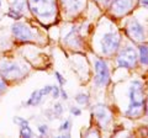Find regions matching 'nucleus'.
Returning a JSON list of instances; mask_svg holds the SVG:
<instances>
[{"instance_id":"obj_6","label":"nucleus","mask_w":148,"mask_h":138,"mask_svg":"<svg viewBox=\"0 0 148 138\" xmlns=\"http://www.w3.org/2000/svg\"><path fill=\"white\" fill-rule=\"evenodd\" d=\"M127 35L131 37V40L136 42H142L145 40V27H143L136 19H132L127 25Z\"/></svg>"},{"instance_id":"obj_27","label":"nucleus","mask_w":148,"mask_h":138,"mask_svg":"<svg viewBox=\"0 0 148 138\" xmlns=\"http://www.w3.org/2000/svg\"><path fill=\"white\" fill-rule=\"evenodd\" d=\"M141 3H142V5L148 6V0H141Z\"/></svg>"},{"instance_id":"obj_3","label":"nucleus","mask_w":148,"mask_h":138,"mask_svg":"<svg viewBox=\"0 0 148 138\" xmlns=\"http://www.w3.org/2000/svg\"><path fill=\"white\" fill-rule=\"evenodd\" d=\"M137 62V52L132 47H125L120 51V54L117 57V64L120 68L132 69Z\"/></svg>"},{"instance_id":"obj_14","label":"nucleus","mask_w":148,"mask_h":138,"mask_svg":"<svg viewBox=\"0 0 148 138\" xmlns=\"http://www.w3.org/2000/svg\"><path fill=\"white\" fill-rule=\"evenodd\" d=\"M75 101H77V102L79 104V105H88V102H89V96H88L86 94H83V93L77 94Z\"/></svg>"},{"instance_id":"obj_28","label":"nucleus","mask_w":148,"mask_h":138,"mask_svg":"<svg viewBox=\"0 0 148 138\" xmlns=\"http://www.w3.org/2000/svg\"><path fill=\"white\" fill-rule=\"evenodd\" d=\"M0 6H1V1H0Z\"/></svg>"},{"instance_id":"obj_26","label":"nucleus","mask_w":148,"mask_h":138,"mask_svg":"<svg viewBox=\"0 0 148 138\" xmlns=\"http://www.w3.org/2000/svg\"><path fill=\"white\" fill-rule=\"evenodd\" d=\"M59 94L63 96V99H64V100H67V99H68V95H67V93H66V91H64L63 89H59Z\"/></svg>"},{"instance_id":"obj_25","label":"nucleus","mask_w":148,"mask_h":138,"mask_svg":"<svg viewBox=\"0 0 148 138\" xmlns=\"http://www.w3.org/2000/svg\"><path fill=\"white\" fill-rule=\"evenodd\" d=\"M52 95H53L54 99L59 98V88H58V86H53V89H52Z\"/></svg>"},{"instance_id":"obj_9","label":"nucleus","mask_w":148,"mask_h":138,"mask_svg":"<svg viewBox=\"0 0 148 138\" xmlns=\"http://www.w3.org/2000/svg\"><path fill=\"white\" fill-rule=\"evenodd\" d=\"M92 112L95 113L96 116V120H98L99 125L101 127H106L110 123L111 121V115H110V111L106 106H103V105H98V106H95L92 109Z\"/></svg>"},{"instance_id":"obj_2","label":"nucleus","mask_w":148,"mask_h":138,"mask_svg":"<svg viewBox=\"0 0 148 138\" xmlns=\"http://www.w3.org/2000/svg\"><path fill=\"white\" fill-rule=\"evenodd\" d=\"M30 9L41 19H49L56 12L53 0H30Z\"/></svg>"},{"instance_id":"obj_13","label":"nucleus","mask_w":148,"mask_h":138,"mask_svg":"<svg viewBox=\"0 0 148 138\" xmlns=\"http://www.w3.org/2000/svg\"><path fill=\"white\" fill-rule=\"evenodd\" d=\"M140 61L143 66H148V47L140 46Z\"/></svg>"},{"instance_id":"obj_20","label":"nucleus","mask_w":148,"mask_h":138,"mask_svg":"<svg viewBox=\"0 0 148 138\" xmlns=\"http://www.w3.org/2000/svg\"><path fill=\"white\" fill-rule=\"evenodd\" d=\"M14 122L15 123H17L18 126H24V125H27V123H29V121H27V120H25V118H21V117H15L14 118Z\"/></svg>"},{"instance_id":"obj_7","label":"nucleus","mask_w":148,"mask_h":138,"mask_svg":"<svg viewBox=\"0 0 148 138\" xmlns=\"http://www.w3.org/2000/svg\"><path fill=\"white\" fill-rule=\"evenodd\" d=\"M11 31H12V35L15 36L17 40L30 41V40L35 38V33L30 30V27H27L25 24H21V22L14 24L11 26Z\"/></svg>"},{"instance_id":"obj_23","label":"nucleus","mask_w":148,"mask_h":138,"mask_svg":"<svg viewBox=\"0 0 148 138\" xmlns=\"http://www.w3.org/2000/svg\"><path fill=\"white\" fill-rule=\"evenodd\" d=\"M6 89V84H5V80H4V78L0 77V94L3 93L4 90Z\"/></svg>"},{"instance_id":"obj_15","label":"nucleus","mask_w":148,"mask_h":138,"mask_svg":"<svg viewBox=\"0 0 148 138\" xmlns=\"http://www.w3.org/2000/svg\"><path fill=\"white\" fill-rule=\"evenodd\" d=\"M20 136H21V137H26V138H30V137H32V131H31V128L29 127V123H27V125L21 126V130H20Z\"/></svg>"},{"instance_id":"obj_24","label":"nucleus","mask_w":148,"mask_h":138,"mask_svg":"<svg viewBox=\"0 0 148 138\" xmlns=\"http://www.w3.org/2000/svg\"><path fill=\"white\" fill-rule=\"evenodd\" d=\"M71 112L74 115V116H80V115H82V111H80V110L79 109H78V107H71Z\"/></svg>"},{"instance_id":"obj_4","label":"nucleus","mask_w":148,"mask_h":138,"mask_svg":"<svg viewBox=\"0 0 148 138\" xmlns=\"http://www.w3.org/2000/svg\"><path fill=\"white\" fill-rule=\"evenodd\" d=\"M110 83V72L103 59H98L95 62V77H94V84L96 86L100 85H108Z\"/></svg>"},{"instance_id":"obj_10","label":"nucleus","mask_w":148,"mask_h":138,"mask_svg":"<svg viewBox=\"0 0 148 138\" xmlns=\"http://www.w3.org/2000/svg\"><path fill=\"white\" fill-rule=\"evenodd\" d=\"M131 8V0H114V9L117 14H125Z\"/></svg>"},{"instance_id":"obj_8","label":"nucleus","mask_w":148,"mask_h":138,"mask_svg":"<svg viewBox=\"0 0 148 138\" xmlns=\"http://www.w3.org/2000/svg\"><path fill=\"white\" fill-rule=\"evenodd\" d=\"M0 70H1L4 77H8V78H10V79L18 78L24 74L22 69L18 67L16 63H12V62H3Z\"/></svg>"},{"instance_id":"obj_21","label":"nucleus","mask_w":148,"mask_h":138,"mask_svg":"<svg viewBox=\"0 0 148 138\" xmlns=\"http://www.w3.org/2000/svg\"><path fill=\"white\" fill-rule=\"evenodd\" d=\"M54 75L57 77V80H58L59 84H61V85H64V83H66V80H64V78L62 77L61 73H59V72H56V73H54Z\"/></svg>"},{"instance_id":"obj_22","label":"nucleus","mask_w":148,"mask_h":138,"mask_svg":"<svg viewBox=\"0 0 148 138\" xmlns=\"http://www.w3.org/2000/svg\"><path fill=\"white\" fill-rule=\"evenodd\" d=\"M38 131H40V133H41V135H42V136H46V135H47V133H48V127L47 126H38Z\"/></svg>"},{"instance_id":"obj_16","label":"nucleus","mask_w":148,"mask_h":138,"mask_svg":"<svg viewBox=\"0 0 148 138\" xmlns=\"http://www.w3.org/2000/svg\"><path fill=\"white\" fill-rule=\"evenodd\" d=\"M25 5H26V0H15L14 1V9L17 10L18 12H22L25 10Z\"/></svg>"},{"instance_id":"obj_19","label":"nucleus","mask_w":148,"mask_h":138,"mask_svg":"<svg viewBox=\"0 0 148 138\" xmlns=\"http://www.w3.org/2000/svg\"><path fill=\"white\" fill-rule=\"evenodd\" d=\"M63 112V107L61 104H57L56 106L53 107V116H61Z\"/></svg>"},{"instance_id":"obj_5","label":"nucleus","mask_w":148,"mask_h":138,"mask_svg":"<svg viewBox=\"0 0 148 138\" xmlns=\"http://www.w3.org/2000/svg\"><path fill=\"white\" fill-rule=\"evenodd\" d=\"M120 36L115 32H106L101 38V51L104 54H111L117 51L120 46Z\"/></svg>"},{"instance_id":"obj_12","label":"nucleus","mask_w":148,"mask_h":138,"mask_svg":"<svg viewBox=\"0 0 148 138\" xmlns=\"http://www.w3.org/2000/svg\"><path fill=\"white\" fill-rule=\"evenodd\" d=\"M42 98H43V95L41 94V91L40 90H35L34 93L31 94V96H30V99L27 100V105L29 106H37L41 101H42Z\"/></svg>"},{"instance_id":"obj_1","label":"nucleus","mask_w":148,"mask_h":138,"mask_svg":"<svg viewBox=\"0 0 148 138\" xmlns=\"http://www.w3.org/2000/svg\"><path fill=\"white\" fill-rule=\"evenodd\" d=\"M145 104L143 99V84L140 80H133L130 88V105L126 111L127 116L136 117L141 113V107Z\"/></svg>"},{"instance_id":"obj_18","label":"nucleus","mask_w":148,"mask_h":138,"mask_svg":"<svg viewBox=\"0 0 148 138\" xmlns=\"http://www.w3.org/2000/svg\"><path fill=\"white\" fill-rule=\"evenodd\" d=\"M8 15L10 17H12V19L17 20V19H20V17H21V12H18L17 10H15V9H10L9 12H8Z\"/></svg>"},{"instance_id":"obj_17","label":"nucleus","mask_w":148,"mask_h":138,"mask_svg":"<svg viewBox=\"0 0 148 138\" xmlns=\"http://www.w3.org/2000/svg\"><path fill=\"white\" fill-rule=\"evenodd\" d=\"M71 121L69 120H67V121H64L63 123H62V126L59 127V132H69L71 131Z\"/></svg>"},{"instance_id":"obj_11","label":"nucleus","mask_w":148,"mask_h":138,"mask_svg":"<svg viewBox=\"0 0 148 138\" xmlns=\"http://www.w3.org/2000/svg\"><path fill=\"white\" fill-rule=\"evenodd\" d=\"M63 4H66L68 11L77 12L83 6V0H63Z\"/></svg>"}]
</instances>
